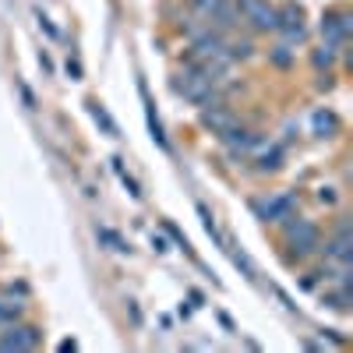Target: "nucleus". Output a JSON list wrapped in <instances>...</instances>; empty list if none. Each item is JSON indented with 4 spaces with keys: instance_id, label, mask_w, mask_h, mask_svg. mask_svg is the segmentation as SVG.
Masks as SVG:
<instances>
[{
    "instance_id": "nucleus-1",
    "label": "nucleus",
    "mask_w": 353,
    "mask_h": 353,
    "mask_svg": "<svg viewBox=\"0 0 353 353\" xmlns=\"http://www.w3.org/2000/svg\"><path fill=\"white\" fill-rule=\"evenodd\" d=\"M170 88H173L176 96H184L188 103H194L198 110H201V106H212V103H223L219 85H212L209 78H205L198 68H191V64L170 78Z\"/></svg>"
},
{
    "instance_id": "nucleus-2",
    "label": "nucleus",
    "mask_w": 353,
    "mask_h": 353,
    "mask_svg": "<svg viewBox=\"0 0 353 353\" xmlns=\"http://www.w3.org/2000/svg\"><path fill=\"white\" fill-rule=\"evenodd\" d=\"M286 230V244H290V258H307L321 248V233L311 219H297V216H290L283 223Z\"/></svg>"
},
{
    "instance_id": "nucleus-3",
    "label": "nucleus",
    "mask_w": 353,
    "mask_h": 353,
    "mask_svg": "<svg viewBox=\"0 0 353 353\" xmlns=\"http://www.w3.org/2000/svg\"><path fill=\"white\" fill-rule=\"evenodd\" d=\"M297 194L293 191H283V194H272V198H254L251 209L261 223H286L290 216H297Z\"/></svg>"
},
{
    "instance_id": "nucleus-4",
    "label": "nucleus",
    "mask_w": 353,
    "mask_h": 353,
    "mask_svg": "<svg viewBox=\"0 0 353 353\" xmlns=\"http://www.w3.org/2000/svg\"><path fill=\"white\" fill-rule=\"evenodd\" d=\"M233 11H237V18L248 21L251 32H276V8L269 0H237Z\"/></svg>"
},
{
    "instance_id": "nucleus-5",
    "label": "nucleus",
    "mask_w": 353,
    "mask_h": 353,
    "mask_svg": "<svg viewBox=\"0 0 353 353\" xmlns=\"http://www.w3.org/2000/svg\"><path fill=\"white\" fill-rule=\"evenodd\" d=\"M350 28H353V14L350 8H329L321 14V39L329 46H350Z\"/></svg>"
},
{
    "instance_id": "nucleus-6",
    "label": "nucleus",
    "mask_w": 353,
    "mask_h": 353,
    "mask_svg": "<svg viewBox=\"0 0 353 353\" xmlns=\"http://www.w3.org/2000/svg\"><path fill=\"white\" fill-rule=\"evenodd\" d=\"M276 32L283 36V43L297 46L307 39V21H304V11L297 4H286V8H276Z\"/></svg>"
},
{
    "instance_id": "nucleus-7",
    "label": "nucleus",
    "mask_w": 353,
    "mask_h": 353,
    "mask_svg": "<svg viewBox=\"0 0 353 353\" xmlns=\"http://www.w3.org/2000/svg\"><path fill=\"white\" fill-rule=\"evenodd\" d=\"M4 332H0V350L11 353V350H36L39 346V329L36 325H25V321H8V325H0Z\"/></svg>"
},
{
    "instance_id": "nucleus-8",
    "label": "nucleus",
    "mask_w": 353,
    "mask_h": 353,
    "mask_svg": "<svg viewBox=\"0 0 353 353\" xmlns=\"http://www.w3.org/2000/svg\"><path fill=\"white\" fill-rule=\"evenodd\" d=\"M233 124H237V113L230 110L226 99H223V103H212V106H201V128H205V131H212L216 138L226 134Z\"/></svg>"
},
{
    "instance_id": "nucleus-9",
    "label": "nucleus",
    "mask_w": 353,
    "mask_h": 353,
    "mask_svg": "<svg viewBox=\"0 0 353 353\" xmlns=\"http://www.w3.org/2000/svg\"><path fill=\"white\" fill-rule=\"evenodd\" d=\"M138 96H141V106H145V121H149L152 141L159 145L163 152H170V138H166V131H163V121H159V113H156V103H152V96H149V85H145V78H138Z\"/></svg>"
},
{
    "instance_id": "nucleus-10",
    "label": "nucleus",
    "mask_w": 353,
    "mask_h": 353,
    "mask_svg": "<svg viewBox=\"0 0 353 353\" xmlns=\"http://www.w3.org/2000/svg\"><path fill=\"white\" fill-rule=\"evenodd\" d=\"M311 128H314L318 138H336L339 128H343V121L325 106V110H314V113H311Z\"/></svg>"
},
{
    "instance_id": "nucleus-11",
    "label": "nucleus",
    "mask_w": 353,
    "mask_h": 353,
    "mask_svg": "<svg viewBox=\"0 0 353 353\" xmlns=\"http://www.w3.org/2000/svg\"><path fill=\"white\" fill-rule=\"evenodd\" d=\"M336 61H339V46L321 43L318 50H311V64H314V71H332Z\"/></svg>"
},
{
    "instance_id": "nucleus-12",
    "label": "nucleus",
    "mask_w": 353,
    "mask_h": 353,
    "mask_svg": "<svg viewBox=\"0 0 353 353\" xmlns=\"http://www.w3.org/2000/svg\"><path fill=\"white\" fill-rule=\"evenodd\" d=\"M293 61H297V50H293L290 43H279V46H272V50H269V64H272V68H279V71H290V68H293Z\"/></svg>"
},
{
    "instance_id": "nucleus-13",
    "label": "nucleus",
    "mask_w": 353,
    "mask_h": 353,
    "mask_svg": "<svg viewBox=\"0 0 353 353\" xmlns=\"http://www.w3.org/2000/svg\"><path fill=\"white\" fill-rule=\"evenodd\" d=\"M85 106H88V113H92V121H96V124L103 128V134H110V138H117V124H113V117L106 113V106H103L99 99H88Z\"/></svg>"
},
{
    "instance_id": "nucleus-14",
    "label": "nucleus",
    "mask_w": 353,
    "mask_h": 353,
    "mask_svg": "<svg viewBox=\"0 0 353 353\" xmlns=\"http://www.w3.org/2000/svg\"><path fill=\"white\" fill-rule=\"evenodd\" d=\"M194 209H198V216H201V226H205V233H209V237L216 241V248H226V237L219 233V226H216V216L209 212V205H205V201H198Z\"/></svg>"
},
{
    "instance_id": "nucleus-15",
    "label": "nucleus",
    "mask_w": 353,
    "mask_h": 353,
    "mask_svg": "<svg viewBox=\"0 0 353 353\" xmlns=\"http://www.w3.org/2000/svg\"><path fill=\"white\" fill-rule=\"evenodd\" d=\"M96 237H99L110 251H117V254H128V251H131V244H128L117 230H110V226H96Z\"/></svg>"
},
{
    "instance_id": "nucleus-16",
    "label": "nucleus",
    "mask_w": 353,
    "mask_h": 353,
    "mask_svg": "<svg viewBox=\"0 0 353 353\" xmlns=\"http://www.w3.org/2000/svg\"><path fill=\"white\" fill-rule=\"evenodd\" d=\"M258 170H261V173H276V170H283V145H269V149L258 156Z\"/></svg>"
},
{
    "instance_id": "nucleus-17",
    "label": "nucleus",
    "mask_w": 353,
    "mask_h": 353,
    "mask_svg": "<svg viewBox=\"0 0 353 353\" xmlns=\"http://www.w3.org/2000/svg\"><path fill=\"white\" fill-rule=\"evenodd\" d=\"M110 163H113V170H117V176H121V184L128 188V194H131L134 201H141V188H138V181H134V176H131V173L124 170V159H121V156H113Z\"/></svg>"
},
{
    "instance_id": "nucleus-18",
    "label": "nucleus",
    "mask_w": 353,
    "mask_h": 353,
    "mask_svg": "<svg viewBox=\"0 0 353 353\" xmlns=\"http://www.w3.org/2000/svg\"><path fill=\"white\" fill-rule=\"evenodd\" d=\"M223 251H230V258H233V265H237V269L244 272V279H251V283L258 279V269H254V261H251V258H248L244 251H237V248H230V244H226Z\"/></svg>"
},
{
    "instance_id": "nucleus-19",
    "label": "nucleus",
    "mask_w": 353,
    "mask_h": 353,
    "mask_svg": "<svg viewBox=\"0 0 353 353\" xmlns=\"http://www.w3.org/2000/svg\"><path fill=\"white\" fill-rule=\"evenodd\" d=\"M163 230H166V233H170V237H173V241H176V248H181V251H188V254H191V258H194V248H191V244H188V237H184V233H181V230H176V226H173V223H170V219H166V223H163Z\"/></svg>"
},
{
    "instance_id": "nucleus-20",
    "label": "nucleus",
    "mask_w": 353,
    "mask_h": 353,
    "mask_svg": "<svg viewBox=\"0 0 353 353\" xmlns=\"http://www.w3.org/2000/svg\"><path fill=\"white\" fill-rule=\"evenodd\" d=\"M36 21H39V28H43V32H46L50 39H57V36H61V32H57V25H53V21L43 14V11H36Z\"/></svg>"
},
{
    "instance_id": "nucleus-21",
    "label": "nucleus",
    "mask_w": 353,
    "mask_h": 353,
    "mask_svg": "<svg viewBox=\"0 0 353 353\" xmlns=\"http://www.w3.org/2000/svg\"><path fill=\"white\" fill-rule=\"evenodd\" d=\"M18 92H21V103H25V110H36V96H32V88H28L25 81H18Z\"/></svg>"
},
{
    "instance_id": "nucleus-22",
    "label": "nucleus",
    "mask_w": 353,
    "mask_h": 353,
    "mask_svg": "<svg viewBox=\"0 0 353 353\" xmlns=\"http://www.w3.org/2000/svg\"><path fill=\"white\" fill-rule=\"evenodd\" d=\"M68 74H71V81H81V78H85V71H81V61H78V57H68Z\"/></svg>"
},
{
    "instance_id": "nucleus-23",
    "label": "nucleus",
    "mask_w": 353,
    "mask_h": 353,
    "mask_svg": "<svg viewBox=\"0 0 353 353\" xmlns=\"http://www.w3.org/2000/svg\"><path fill=\"white\" fill-rule=\"evenodd\" d=\"M152 248L159 251V254H166L170 248H166V237H159V233H152Z\"/></svg>"
},
{
    "instance_id": "nucleus-24",
    "label": "nucleus",
    "mask_w": 353,
    "mask_h": 353,
    "mask_svg": "<svg viewBox=\"0 0 353 353\" xmlns=\"http://www.w3.org/2000/svg\"><path fill=\"white\" fill-rule=\"evenodd\" d=\"M128 311H131V318H134V325H141V311L134 307V301H128Z\"/></svg>"
},
{
    "instance_id": "nucleus-25",
    "label": "nucleus",
    "mask_w": 353,
    "mask_h": 353,
    "mask_svg": "<svg viewBox=\"0 0 353 353\" xmlns=\"http://www.w3.org/2000/svg\"><path fill=\"white\" fill-rule=\"evenodd\" d=\"M39 64H43V71H53V61H50L46 53H39Z\"/></svg>"
}]
</instances>
